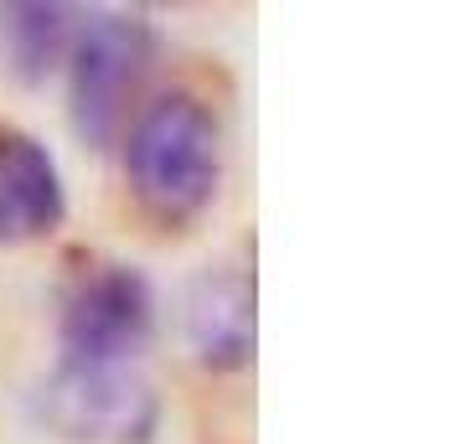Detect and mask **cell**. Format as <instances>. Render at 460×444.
I'll return each instance as SVG.
<instances>
[{"label":"cell","instance_id":"3957f363","mask_svg":"<svg viewBox=\"0 0 460 444\" xmlns=\"http://www.w3.org/2000/svg\"><path fill=\"white\" fill-rule=\"evenodd\" d=\"M31 414L67 444H150L161 429V398L140 367L58 361L31 393Z\"/></svg>","mask_w":460,"mask_h":444},{"label":"cell","instance_id":"7a4b0ae2","mask_svg":"<svg viewBox=\"0 0 460 444\" xmlns=\"http://www.w3.org/2000/svg\"><path fill=\"white\" fill-rule=\"evenodd\" d=\"M150 67H155V26L146 16L104 11L78 26L67 47V114L84 145L109 150L125 135Z\"/></svg>","mask_w":460,"mask_h":444},{"label":"cell","instance_id":"5b68a950","mask_svg":"<svg viewBox=\"0 0 460 444\" xmlns=\"http://www.w3.org/2000/svg\"><path fill=\"white\" fill-rule=\"evenodd\" d=\"M67 217L58 155L22 125H0V243H37Z\"/></svg>","mask_w":460,"mask_h":444},{"label":"cell","instance_id":"277c9868","mask_svg":"<svg viewBox=\"0 0 460 444\" xmlns=\"http://www.w3.org/2000/svg\"><path fill=\"white\" fill-rule=\"evenodd\" d=\"M150 336H155V290L135 264H99L67 290L58 316L63 361L135 367Z\"/></svg>","mask_w":460,"mask_h":444},{"label":"cell","instance_id":"6da1fadb","mask_svg":"<svg viewBox=\"0 0 460 444\" xmlns=\"http://www.w3.org/2000/svg\"><path fill=\"white\" fill-rule=\"evenodd\" d=\"M125 176L146 217L187 228L223 187V125L197 93H166L135 114L125 135Z\"/></svg>","mask_w":460,"mask_h":444},{"label":"cell","instance_id":"8992f818","mask_svg":"<svg viewBox=\"0 0 460 444\" xmlns=\"http://www.w3.org/2000/svg\"><path fill=\"white\" fill-rule=\"evenodd\" d=\"M181 326L197 361L212 372H238L253 361V279L238 264H217L191 279L181 300Z\"/></svg>","mask_w":460,"mask_h":444},{"label":"cell","instance_id":"52a82bcc","mask_svg":"<svg viewBox=\"0 0 460 444\" xmlns=\"http://www.w3.org/2000/svg\"><path fill=\"white\" fill-rule=\"evenodd\" d=\"M73 37H78L73 5H58V0H11V5H0V63L22 83H42L52 67H63Z\"/></svg>","mask_w":460,"mask_h":444}]
</instances>
